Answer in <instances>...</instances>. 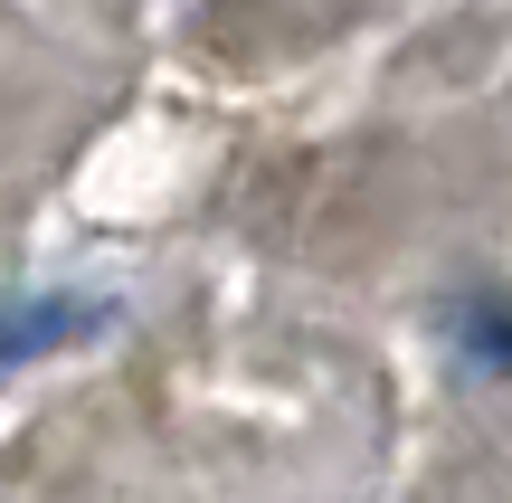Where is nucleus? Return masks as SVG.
<instances>
[{"instance_id":"1","label":"nucleus","mask_w":512,"mask_h":503,"mask_svg":"<svg viewBox=\"0 0 512 503\" xmlns=\"http://www.w3.org/2000/svg\"><path fill=\"white\" fill-rule=\"evenodd\" d=\"M465 342H475V352H494L503 371H512V304H475V323H465Z\"/></svg>"}]
</instances>
